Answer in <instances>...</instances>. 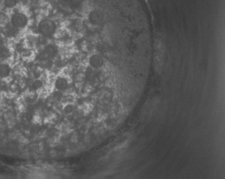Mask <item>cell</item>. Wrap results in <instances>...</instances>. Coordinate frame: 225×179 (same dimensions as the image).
Wrapping results in <instances>:
<instances>
[{"label":"cell","mask_w":225,"mask_h":179,"mask_svg":"<svg viewBox=\"0 0 225 179\" xmlns=\"http://www.w3.org/2000/svg\"><path fill=\"white\" fill-rule=\"evenodd\" d=\"M68 86V81L66 78L64 76H59L54 81V86L57 90L63 91L67 88Z\"/></svg>","instance_id":"obj_1"},{"label":"cell","mask_w":225,"mask_h":179,"mask_svg":"<svg viewBox=\"0 0 225 179\" xmlns=\"http://www.w3.org/2000/svg\"><path fill=\"white\" fill-rule=\"evenodd\" d=\"M63 110H64V112H65L66 114L72 113V112L73 111V105L72 104H68L66 105L65 107H64Z\"/></svg>","instance_id":"obj_2"}]
</instances>
